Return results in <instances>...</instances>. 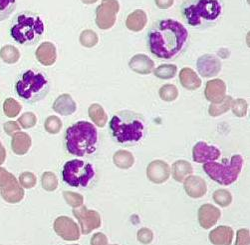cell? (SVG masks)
<instances>
[{"instance_id":"6da1fadb","label":"cell","mask_w":250,"mask_h":245,"mask_svg":"<svg viewBox=\"0 0 250 245\" xmlns=\"http://www.w3.org/2000/svg\"><path fill=\"white\" fill-rule=\"evenodd\" d=\"M189 34L184 24L173 19L155 22L147 33V45L152 54L165 60L182 55L188 45Z\"/></svg>"},{"instance_id":"7a4b0ae2","label":"cell","mask_w":250,"mask_h":245,"mask_svg":"<svg viewBox=\"0 0 250 245\" xmlns=\"http://www.w3.org/2000/svg\"><path fill=\"white\" fill-rule=\"evenodd\" d=\"M112 138L124 146L140 143L146 134V122L142 114L130 110L118 111L110 120Z\"/></svg>"},{"instance_id":"3957f363","label":"cell","mask_w":250,"mask_h":245,"mask_svg":"<svg viewBox=\"0 0 250 245\" xmlns=\"http://www.w3.org/2000/svg\"><path fill=\"white\" fill-rule=\"evenodd\" d=\"M185 21L193 28L204 29L215 26L222 18V0H185L181 6Z\"/></svg>"},{"instance_id":"277c9868","label":"cell","mask_w":250,"mask_h":245,"mask_svg":"<svg viewBox=\"0 0 250 245\" xmlns=\"http://www.w3.org/2000/svg\"><path fill=\"white\" fill-rule=\"evenodd\" d=\"M64 141L68 153L84 157L96 152L99 144V133L90 122L78 121L67 128Z\"/></svg>"},{"instance_id":"5b68a950","label":"cell","mask_w":250,"mask_h":245,"mask_svg":"<svg viewBox=\"0 0 250 245\" xmlns=\"http://www.w3.org/2000/svg\"><path fill=\"white\" fill-rule=\"evenodd\" d=\"M45 25L39 14L32 11L17 13L11 20L9 33L11 38L20 45L33 46L43 37Z\"/></svg>"},{"instance_id":"8992f818","label":"cell","mask_w":250,"mask_h":245,"mask_svg":"<svg viewBox=\"0 0 250 245\" xmlns=\"http://www.w3.org/2000/svg\"><path fill=\"white\" fill-rule=\"evenodd\" d=\"M15 91L20 99L28 104L43 100L50 91V82L43 72L28 69L23 71L15 82Z\"/></svg>"},{"instance_id":"52a82bcc","label":"cell","mask_w":250,"mask_h":245,"mask_svg":"<svg viewBox=\"0 0 250 245\" xmlns=\"http://www.w3.org/2000/svg\"><path fill=\"white\" fill-rule=\"evenodd\" d=\"M243 157L240 154H234L229 159H223L221 163L212 161L205 163L206 173L218 184L228 186L234 183L243 167Z\"/></svg>"},{"instance_id":"ba28073f","label":"cell","mask_w":250,"mask_h":245,"mask_svg":"<svg viewBox=\"0 0 250 245\" xmlns=\"http://www.w3.org/2000/svg\"><path fill=\"white\" fill-rule=\"evenodd\" d=\"M96 174V168L92 163L80 159L66 162L62 169V179L71 187H89L95 180Z\"/></svg>"},{"instance_id":"9c48e42d","label":"cell","mask_w":250,"mask_h":245,"mask_svg":"<svg viewBox=\"0 0 250 245\" xmlns=\"http://www.w3.org/2000/svg\"><path fill=\"white\" fill-rule=\"evenodd\" d=\"M120 4L117 0H103L96 8V24L100 29L107 30L112 28L117 20Z\"/></svg>"},{"instance_id":"30bf717a","label":"cell","mask_w":250,"mask_h":245,"mask_svg":"<svg viewBox=\"0 0 250 245\" xmlns=\"http://www.w3.org/2000/svg\"><path fill=\"white\" fill-rule=\"evenodd\" d=\"M73 214L78 219L82 234H89L101 226V216L95 210H89L85 205L73 208Z\"/></svg>"},{"instance_id":"8fae6325","label":"cell","mask_w":250,"mask_h":245,"mask_svg":"<svg viewBox=\"0 0 250 245\" xmlns=\"http://www.w3.org/2000/svg\"><path fill=\"white\" fill-rule=\"evenodd\" d=\"M54 229L59 236L68 241H75L80 238V228L73 219L61 216L56 219Z\"/></svg>"},{"instance_id":"7c38bea8","label":"cell","mask_w":250,"mask_h":245,"mask_svg":"<svg viewBox=\"0 0 250 245\" xmlns=\"http://www.w3.org/2000/svg\"><path fill=\"white\" fill-rule=\"evenodd\" d=\"M220 157V150L216 146L208 145L201 141L197 142L192 149V159L197 163H208L216 161Z\"/></svg>"},{"instance_id":"4fadbf2b","label":"cell","mask_w":250,"mask_h":245,"mask_svg":"<svg viewBox=\"0 0 250 245\" xmlns=\"http://www.w3.org/2000/svg\"><path fill=\"white\" fill-rule=\"evenodd\" d=\"M196 67L198 73L203 77L209 78L219 74L221 70V62L213 55L205 54L197 59Z\"/></svg>"},{"instance_id":"5bb4252c","label":"cell","mask_w":250,"mask_h":245,"mask_svg":"<svg viewBox=\"0 0 250 245\" xmlns=\"http://www.w3.org/2000/svg\"><path fill=\"white\" fill-rule=\"evenodd\" d=\"M170 175L169 165L163 160H154L146 168V176L156 184L166 182Z\"/></svg>"},{"instance_id":"9a60e30c","label":"cell","mask_w":250,"mask_h":245,"mask_svg":"<svg viewBox=\"0 0 250 245\" xmlns=\"http://www.w3.org/2000/svg\"><path fill=\"white\" fill-rule=\"evenodd\" d=\"M197 215L198 222L201 226L205 229H209L216 224L221 213L217 207L211 204H204L199 207Z\"/></svg>"},{"instance_id":"2e32d148","label":"cell","mask_w":250,"mask_h":245,"mask_svg":"<svg viewBox=\"0 0 250 245\" xmlns=\"http://www.w3.org/2000/svg\"><path fill=\"white\" fill-rule=\"evenodd\" d=\"M184 187L187 194L191 198H201L208 191L206 181L202 177L194 175H189L184 180Z\"/></svg>"},{"instance_id":"e0dca14e","label":"cell","mask_w":250,"mask_h":245,"mask_svg":"<svg viewBox=\"0 0 250 245\" xmlns=\"http://www.w3.org/2000/svg\"><path fill=\"white\" fill-rule=\"evenodd\" d=\"M206 98L211 103L220 102L227 95V85L221 79L209 80L205 89Z\"/></svg>"},{"instance_id":"ac0fdd59","label":"cell","mask_w":250,"mask_h":245,"mask_svg":"<svg viewBox=\"0 0 250 245\" xmlns=\"http://www.w3.org/2000/svg\"><path fill=\"white\" fill-rule=\"evenodd\" d=\"M130 68L138 74H149L155 68V62L145 54H137L130 60Z\"/></svg>"},{"instance_id":"d6986e66","label":"cell","mask_w":250,"mask_h":245,"mask_svg":"<svg viewBox=\"0 0 250 245\" xmlns=\"http://www.w3.org/2000/svg\"><path fill=\"white\" fill-rule=\"evenodd\" d=\"M208 237L213 245H230L233 239V230L229 226H218L210 231Z\"/></svg>"},{"instance_id":"ffe728a7","label":"cell","mask_w":250,"mask_h":245,"mask_svg":"<svg viewBox=\"0 0 250 245\" xmlns=\"http://www.w3.org/2000/svg\"><path fill=\"white\" fill-rule=\"evenodd\" d=\"M180 82L188 90H196L202 86V79L196 72L188 67H185L180 72Z\"/></svg>"},{"instance_id":"44dd1931","label":"cell","mask_w":250,"mask_h":245,"mask_svg":"<svg viewBox=\"0 0 250 245\" xmlns=\"http://www.w3.org/2000/svg\"><path fill=\"white\" fill-rule=\"evenodd\" d=\"M53 108L56 112L67 116V115L73 114L74 112H76L77 104L74 101L71 95L62 94L56 99V101L53 105Z\"/></svg>"},{"instance_id":"7402d4cb","label":"cell","mask_w":250,"mask_h":245,"mask_svg":"<svg viewBox=\"0 0 250 245\" xmlns=\"http://www.w3.org/2000/svg\"><path fill=\"white\" fill-rule=\"evenodd\" d=\"M146 22L147 17L146 12L142 9H137L128 16L126 20V26L131 31L139 32L146 27Z\"/></svg>"},{"instance_id":"603a6c76","label":"cell","mask_w":250,"mask_h":245,"mask_svg":"<svg viewBox=\"0 0 250 245\" xmlns=\"http://www.w3.org/2000/svg\"><path fill=\"white\" fill-rule=\"evenodd\" d=\"M192 171L191 164L186 160H178L171 167L172 177L178 182H184V180L192 173Z\"/></svg>"},{"instance_id":"cb8c5ba5","label":"cell","mask_w":250,"mask_h":245,"mask_svg":"<svg viewBox=\"0 0 250 245\" xmlns=\"http://www.w3.org/2000/svg\"><path fill=\"white\" fill-rule=\"evenodd\" d=\"M89 116L94 123L99 127H104L108 121L107 113L100 104H92L88 109Z\"/></svg>"},{"instance_id":"d4e9b609","label":"cell","mask_w":250,"mask_h":245,"mask_svg":"<svg viewBox=\"0 0 250 245\" xmlns=\"http://www.w3.org/2000/svg\"><path fill=\"white\" fill-rule=\"evenodd\" d=\"M113 161L115 165L122 169H129L135 163L134 155L126 150H119L114 154Z\"/></svg>"},{"instance_id":"484cf974","label":"cell","mask_w":250,"mask_h":245,"mask_svg":"<svg viewBox=\"0 0 250 245\" xmlns=\"http://www.w3.org/2000/svg\"><path fill=\"white\" fill-rule=\"evenodd\" d=\"M232 97L231 96H228L226 95V97L223 99L218 102V103H211L209 108H208V113L210 116L213 117H217L223 113L228 112L230 107H231V103H232Z\"/></svg>"},{"instance_id":"4316f807","label":"cell","mask_w":250,"mask_h":245,"mask_svg":"<svg viewBox=\"0 0 250 245\" xmlns=\"http://www.w3.org/2000/svg\"><path fill=\"white\" fill-rule=\"evenodd\" d=\"M39 54L42 56L41 61L44 65H51L56 60V49L51 43H45L41 45Z\"/></svg>"},{"instance_id":"83f0119b","label":"cell","mask_w":250,"mask_h":245,"mask_svg":"<svg viewBox=\"0 0 250 245\" xmlns=\"http://www.w3.org/2000/svg\"><path fill=\"white\" fill-rule=\"evenodd\" d=\"M178 67L174 64H163L155 69V75L160 79H171L177 75Z\"/></svg>"},{"instance_id":"f1b7e54d","label":"cell","mask_w":250,"mask_h":245,"mask_svg":"<svg viewBox=\"0 0 250 245\" xmlns=\"http://www.w3.org/2000/svg\"><path fill=\"white\" fill-rule=\"evenodd\" d=\"M212 197L215 203L221 207H228L232 201L231 193L226 189H217L214 191Z\"/></svg>"},{"instance_id":"f546056e","label":"cell","mask_w":250,"mask_h":245,"mask_svg":"<svg viewBox=\"0 0 250 245\" xmlns=\"http://www.w3.org/2000/svg\"><path fill=\"white\" fill-rule=\"evenodd\" d=\"M179 96V90L173 84H166L160 89V97L164 101L171 102Z\"/></svg>"},{"instance_id":"4dcf8cb0","label":"cell","mask_w":250,"mask_h":245,"mask_svg":"<svg viewBox=\"0 0 250 245\" xmlns=\"http://www.w3.org/2000/svg\"><path fill=\"white\" fill-rule=\"evenodd\" d=\"M16 6V0H0V21L9 18Z\"/></svg>"},{"instance_id":"1f68e13d","label":"cell","mask_w":250,"mask_h":245,"mask_svg":"<svg viewBox=\"0 0 250 245\" xmlns=\"http://www.w3.org/2000/svg\"><path fill=\"white\" fill-rule=\"evenodd\" d=\"M99 41L98 35L93 30H84L80 35V42L86 48H92L97 45Z\"/></svg>"},{"instance_id":"d6a6232c","label":"cell","mask_w":250,"mask_h":245,"mask_svg":"<svg viewBox=\"0 0 250 245\" xmlns=\"http://www.w3.org/2000/svg\"><path fill=\"white\" fill-rule=\"evenodd\" d=\"M64 197L67 201V203L72 206L73 208H77L84 203V198L81 194H78L76 192L72 191H65L64 192Z\"/></svg>"},{"instance_id":"836d02e7","label":"cell","mask_w":250,"mask_h":245,"mask_svg":"<svg viewBox=\"0 0 250 245\" xmlns=\"http://www.w3.org/2000/svg\"><path fill=\"white\" fill-rule=\"evenodd\" d=\"M230 108L235 116L244 117L247 113V102L244 99L239 98V99L232 100Z\"/></svg>"},{"instance_id":"e575fe53","label":"cell","mask_w":250,"mask_h":245,"mask_svg":"<svg viewBox=\"0 0 250 245\" xmlns=\"http://www.w3.org/2000/svg\"><path fill=\"white\" fill-rule=\"evenodd\" d=\"M45 127L49 132L58 133L62 128V121L56 116H51L46 121Z\"/></svg>"},{"instance_id":"d590c367","label":"cell","mask_w":250,"mask_h":245,"mask_svg":"<svg viewBox=\"0 0 250 245\" xmlns=\"http://www.w3.org/2000/svg\"><path fill=\"white\" fill-rule=\"evenodd\" d=\"M57 185H58V181L56 176L53 173L47 172L43 175V187L46 190H49V191L55 190Z\"/></svg>"},{"instance_id":"8d00e7d4","label":"cell","mask_w":250,"mask_h":245,"mask_svg":"<svg viewBox=\"0 0 250 245\" xmlns=\"http://www.w3.org/2000/svg\"><path fill=\"white\" fill-rule=\"evenodd\" d=\"M138 240L143 243V244H148L151 243L154 237V234L152 232V230H149L148 228H142L138 231Z\"/></svg>"},{"instance_id":"74e56055","label":"cell","mask_w":250,"mask_h":245,"mask_svg":"<svg viewBox=\"0 0 250 245\" xmlns=\"http://www.w3.org/2000/svg\"><path fill=\"white\" fill-rule=\"evenodd\" d=\"M249 236L248 229H239L237 231L235 245H249Z\"/></svg>"},{"instance_id":"f35d334b","label":"cell","mask_w":250,"mask_h":245,"mask_svg":"<svg viewBox=\"0 0 250 245\" xmlns=\"http://www.w3.org/2000/svg\"><path fill=\"white\" fill-rule=\"evenodd\" d=\"M91 245H108V238L105 234L97 232L91 238Z\"/></svg>"},{"instance_id":"ab89813d","label":"cell","mask_w":250,"mask_h":245,"mask_svg":"<svg viewBox=\"0 0 250 245\" xmlns=\"http://www.w3.org/2000/svg\"><path fill=\"white\" fill-rule=\"evenodd\" d=\"M156 5L161 9H167L173 5L174 0H155Z\"/></svg>"},{"instance_id":"60d3db41","label":"cell","mask_w":250,"mask_h":245,"mask_svg":"<svg viewBox=\"0 0 250 245\" xmlns=\"http://www.w3.org/2000/svg\"><path fill=\"white\" fill-rule=\"evenodd\" d=\"M97 1H98V0H82V2L85 3V4H93Z\"/></svg>"},{"instance_id":"b9f144b4","label":"cell","mask_w":250,"mask_h":245,"mask_svg":"<svg viewBox=\"0 0 250 245\" xmlns=\"http://www.w3.org/2000/svg\"><path fill=\"white\" fill-rule=\"evenodd\" d=\"M73 245H77V244H73Z\"/></svg>"}]
</instances>
